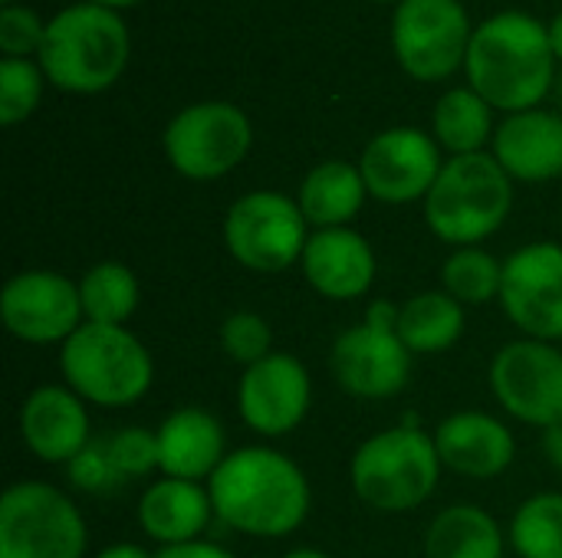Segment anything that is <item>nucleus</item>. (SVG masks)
I'll use <instances>...</instances> for the list:
<instances>
[{"label": "nucleus", "instance_id": "1", "mask_svg": "<svg viewBox=\"0 0 562 558\" xmlns=\"http://www.w3.org/2000/svg\"><path fill=\"white\" fill-rule=\"evenodd\" d=\"M214 516L254 539H283L296 533L313 503L300 464L270 447H240L207 480Z\"/></svg>", "mask_w": 562, "mask_h": 558}, {"label": "nucleus", "instance_id": "2", "mask_svg": "<svg viewBox=\"0 0 562 558\" xmlns=\"http://www.w3.org/2000/svg\"><path fill=\"white\" fill-rule=\"evenodd\" d=\"M464 69L491 109L530 112L553 86L550 30L520 10L497 13L474 30Z\"/></svg>", "mask_w": 562, "mask_h": 558}, {"label": "nucleus", "instance_id": "3", "mask_svg": "<svg viewBox=\"0 0 562 558\" xmlns=\"http://www.w3.org/2000/svg\"><path fill=\"white\" fill-rule=\"evenodd\" d=\"M43 76L66 92H102L128 62V30L115 10L76 3L46 23L40 46Z\"/></svg>", "mask_w": 562, "mask_h": 558}, {"label": "nucleus", "instance_id": "4", "mask_svg": "<svg viewBox=\"0 0 562 558\" xmlns=\"http://www.w3.org/2000/svg\"><path fill=\"white\" fill-rule=\"evenodd\" d=\"M514 207L510 174L501 168L494 155H458L451 158L435 187L425 197L428 230L458 247H477L494 237Z\"/></svg>", "mask_w": 562, "mask_h": 558}, {"label": "nucleus", "instance_id": "5", "mask_svg": "<svg viewBox=\"0 0 562 558\" xmlns=\"http://www.w3.org/2000/svg\"><path fill=\"white\" fill-rule=\"evenodd\" d=\"M441 470L435 437L415 424H402L359 444L349 480L366 506L379 513H412L438 490Z\"/></svg>", "mask_w": 562, "mask_h": 558}, {"label": "nucleus", "instance_id": "6", "mask_svg": "<svg viewBox=\"0 0 562 558\" xmlns=\"http://www.w3.org/2000/svg\"><path fill=\"white\" fill-rule=\"evenodd\" d=\"M59 368L66 388L99 408L138 405L155 378L148 349L125 326L82 322L59 345Z\"/></svg>", "mask_w": 562, "mask_h": 558}, {"label": "nucleus", "instance_id": "7", "mask_svg": "<svg viewBox=\"0 0 562 558\" xmlns=\"http://www.w3.org/2000/svg\"><path fill=\"white\" fill-rule=\"evenodd\" d=\"M86 520L56 487L13 483L0 500V558H82Z\"/></svg>", "mask_w": 562, "mask_h": 558}, {"label": "nucleus", "instance_id": "8", "mask_svg": "<svg viewBox=\"0 0 562 558\" xmlns=\"http://www.w3.org/2000/svg\"><path fill=\"white\" fill-rule=\"evenodd\" d=\"M310 224L296 201L280 191H254L231 204L224 247L250 273H283L303 260Z\"/></svg>", "mask_w": 562, "mask_h": 558}, {"label": "nucleus", "instance_id": "9", "mask_svg": "<svg viewBox=\"0 0 562 558\" xmlns=\"http://www.w3.org/2000/svg\"><path fill=\"white\" fill-rule=\"evenodd\" d=\"M250 138V122L237 105L201 102L168 122L165 155L178 174L191 181H214L247 158Z\"/></svg>", "mask_w": 562, "mask_h": 558}, {"label": "nucleus", "instance_id": "10", "mask_svg": "<svg viewBox=\"0 0 562 558\" xmlns=\"http://www.w3.org/2000/svg\"><path fill=\"white\" fill-rule=\"evenodd\" d=\"M471 36L468 13L458 0H402L395 10V56L422 82L448 79L468 59Z\"/></svg>", "mask_w": 562, "mask_h": 558}, {"label": "nucleus", "instance_id": "11", "mask_svg": "<svg viewBox=\"0 0 562 558\" xmlns=\"http://www.w3.org/2000/svg\"><path fill=\"white\" fill-rule=\"evenodd\" d=\"M491 391L501 408L533 428L562 421V352L553 342L517 339L491 362Z\"/></svg>", "mask_w": 562, "mask_h": 558}, {"label": "nucleus", "instance_id": "12", "mask_svg": "<svg viewBox=\"0 0 562 558\" xmlns=\"http://www.w3.org/2000/svg\"><path fill=\"white\" fill-rule=\"evenodd\" d=\"M501 306L507 319L537 342L562 339V247L540 240L504 260Z\"/></svg>", "mask_w": 562, "mask_h": 558}, {"label": "nucleus", "instance_id": "13", "mask_svg": "<svg viewBox=\"0 0 562 558\" xmlns=\"http://www.w3.org/2000/svg\"><path fill=\"white\" fill-rule=\"evenodd\" d=\"M0 319L26 345H63L86 322L79 283L53 270H23L0 293Z\"/></svg>", "mask_w": 562, "mask_h": 558}, {"label": "nucleus", "instance_id": "14", "mask_svg": "<svg viewBox=\"0 0 562 558\" xmlns=\"http://www.w3.org/2000/svg\"><path fill=\"white\" fill-rule=\"evenodd\" d=\"M313 401V382L300 358L270 352L263 362L244 368L237 385V411L244 424L263 437H283L303 424Z\"/></svg>", "mask_w": 562, "mask_h": 558}, {"label": "nucleus", "instance_id": "15", "mask_svg": "<svg viewBox=\"0 0 562 558\" xmlns=\"http://www.w3.org/2000/svg\"><path fill=\"white\" fill-rule=\"evenodd\" d=\"M441 168L438 141L418 128H389L375 135L359 161L369 194L382 204H412L428 197Z\"/></svg>", "mask_w": 562, "mask_h": 558}, {"label": "nucleus", "instance_id": "16", "mask_svg": "<svg viewBox=\"0 0 562 558\" xmlns=\"http://www.w3.org/2000/svg\"><path fill=\"white\" fill-rule=\"evenodd\" d=\"M329 368L342 391L366 401H385L395 398L412 375V352L398 339L395 329L362 322L346 329L333 342Z\"/></svg>", "mask_w": 562, "mask_h": 558}, {"label": "nucleus", "instance_id": "17", "mask_svg": "<svg viewBox=\"0 0 562 558\" xmlns=\"http://www.w3.org/2000/svg\"><path fill=\"white\" fill-rule=\"evenodd\" d=\"M300 270L319 296L333 303H352L372 289L379 263L362 234L349 227H333L310 234Z\"/></svg>", "mask_w": 562, "mask_h": 558}, {"label": "nucleus", "instance_id": "18", "mask_svg": "<svg viewBox=\"0 0 562 558\" xmlns=\"http://www.w3.org/2000/svg\"><path fill=\"white\" fill-rule=\"evenodd\" d=\"M20 437L36 460L69 464L92 441L86 401L72 388H33L20 408Z\"/></svg>", "mask_w": 562, "mask_h": 558}, {"label": "nucleus", "instance_id": "19", "mask_svg": "<svg viewBox=\"0 0 562 558\" xmlns=\"http://www.w3.org/2000/svg\"><path fill=\"white\" fill-rule=\"evenodd\" d=\"M441 464L471 480H494L501 477L517 454V441L507 424L484 411H458L438 424L431 434Z\"/></svg>", "mask_w": 562, "mask_h": 558}, {"label": "nucleus", "instance_id": "20", "mask_svg": "<svg viewBox=\"0 0 562 558\" xmlns=\"http://www.w3.org/2000/svg\"><path fill=\"white\" fill-rule=\"evenodd\" d=\"M158 470L175 480H211L227 457V434L211 411L178 408L158 424Z\"/></svg>", "mask_w": 562, "mask_h": 558}, {"label": "nucleus", "instance_id": "21", "mask_svg": "<svg viewBox=\"0 0 562 558\" xmlns=\"http://www.w3.org/2000/svg\"><path fill=\"white\" fill-rule=\"evenodd\" d=\"M494 158L517 181H553L562 174V115L514 112L494 132Z\"/></svg>", "mask_w": 562, "mask_h": 558}, {"label": "nucleus", "instance_id": "22", "mask_svg": "<svg viewBox=\"0 0 562 558\" xmlns=\"http://www.w3.org/2000/svg\"><path fill=\"white\" fill-rule=\"evenodd\" d=\"M211 516H214L211 493L191 480L161 477L138 500V526L161 549L201 539Z\"/></svg>", "mask_w": 562, "mask_h": 558}, {"label": "nucleus", "instance_id": "23", "mask_svg": "<svg viewBox=\"0 0 562 558\" xmlns=\"http://www.w3.org/2000/svg\"><path fill=\"white\" fill-rule=\"evenodd\" d=\"M366 194H369V187L356 164L323 161L303 178L296 204L310 227L333 230V227H349V220L362 210Z\"/></svg>", "mask_w": 562, "mask_h": 558}, {"label": "nucleus", "instance_id": "24", "mask_svg": "<svg viewBox=\"0 0 562 558\" xmlns=\"http://www.w3.org/2000/svg\"><path fill=\"white\" fill-rule=\"evenodd\" d=\"M425 558H504V533L487 510L458 503L431 520Z\"/></svg>", "mask_w": 562, "mask_h": 558}, {"label": "nucleus", "instance_id": "25", "mask_svg": "<svg viewBox=\"0 0 562 558\" xmlns=\"http://www.w3.org/2000/svg\"><path fill=\"white\" fill-rule=\"evenodd\" d=\"M395 332L412 355H441L464 335V306L445 289L418 293L398 309Z\"/></svg>", "mask_w": 562, "mask_h": 558}, {"label": "nucleus", "instance_id": "26", "mask_svg": "<svg viewBox=\"0 0 562 558\" xmlns=\"http://www.w3.org/2000/svg\"><path fill=\"white\" fill-rule=\"evenodd\" d=\"M79 299L86 322L125 326L138 309V280L119 260H102L89 266L79 280Z\"/></svg>", "mask_w": 562, "mask_h": 558}, {"label": "nucleus", "instance_id": "27", "mask_svg": "<svg viewBox=\"0 0 562 558\" xmlns=\"http://www.w3.org/2000/svg\"><path fill=\"white\" fill-rule=\"evenodd\" d=\"M438 145L458 155H477L491 138V105L474 89H451L435 105Z\"/></svg>", "mask_w": 562, "mask_h": 558}, {"label": "nucleus", "instance_id": "28", "mask_svg": "<svg viewBox=\"0 0 562 558\" xmlns=\"http://www.w3.org/2000/svg\"><path fill=\"white\" fill-rule=\"evenodd\" d=\"M504 263L481 247H458L441 266V286L461 306H484L501 299Z\"/></svg>", "mask_w": 562, "mask_h": 558}, {"label": "nucleus", "instance_id": "29", "mask_svg": "<svg viewBox=\"0 0 562 558\" xmlns=\"http://www.w3.org/2000/svg\"><path fill=\"white\" fill-rule=\"evenodd\" d=\"M510 546L520 558H562V493H537L514 513Z\"/></svg>", "mask_w": 562, "mask_h": 558}, {"label": "nucleus", "instance_id": "30", "mask_svg": "<svg viewBox=\"0 0 562 558\" xmlns=\"http://www.w3.org/2000/svg\"><path fill=\"white\" fill-rule=\"evenodd\" d=\"M43 95V69L30 59L7 56L0 62V122L10 128L23 122Z\"/></svg>", "mask_w": 562, "mask_h": 558}, {"label": "nucleus", "instance_id": "31", "mask_svg": "<svg viewBox=\"0 0 562 558\" xmlns=\"http://www.w3.org/2000/svg\"><path fill=\"white\" fill-rule=\"evenodd\" d=\"M273 345V332L267 326V319L260 312L250 309H237L224 319L221 326V349L231 362L250 368L257 362H263L270 355Z\"/></svg>", "mask_w": 562, "mask_h": 558}, {"label": "nucleus", "instance_id": "32", "mask_svg": "<svg viewBox=\"0 0 562 558\" xmlns=\"http://www.w3.org/2000/svg\"><path fill=\"white\" fill-rule=\"evenodd\" d=\"M109 457L122 480L148 477L158 470V434L145 428H122L112 437H105Z\"/></svg>", "mask_w": 562, "mask_h": 558}, {"label": "nucleus", "instance_id": "33", "mask_svg": "<svg viewBox=\"0 0 562 558\" xmlns=\"http://www.w3.org/2000/svg\"><path fill=\"white\" fill-rule=\"evenodd\" d=\"M66 477H69V483H72L76 490L95 493V497L112 493V490H119V487L125 483V480L119 477L112 457H109L105 441H89L86 451L76 454V457L66 464Z\"/></svg>", "mask_w": 562, "mask_h": 558}, {"label": "nucleus", "instance_id": "34", "mask_svg": "<svg viewBox=\"0 0 562 558\" xmlns=\"http://www.w3.org/2000/svg\"><path fill=\"white\" fill-rule=\"evenodd\" d=\"M46 26L26 7H3L0 10V49L13 59H26V53H40Z\"/></svg>", "mask_w": 562, "mask_h": 558}, {"label": "nucleus", "instance_id": "35", "mask_svg": "<svg viewBox=\"0 0 562 558\" xmlns=\"http://www.w3.org/2000/svg\"><path fill=\"white\" fill-rule=\"evenodd\" d=\"M155 558H237L231 556L227 549L214 546V543H204V539H194V543H181V546H165L158 549Z\"/></svg>", "mask_w": 562, "mask_h": 558}, {"label": "nucleus", "instance_id": "36", "mask_svg": "<svg viewBox=\"0 0 562 558\" xmlns=\"http://www.w3.org/2000/svg\"><path fill=\"white\" fill-rule=\"evenodd\" d=\"M543 451H547V460L562 470V421L543 431Z\"/></svg>", "mask_w": 562, "mask_h": 558}, {"label": "nucleus", "instance_id": "37", "mask_svg": "<svg viewBox=\"0 0 562 558\" xmlns=\"http://www.w3.org/2000/svg\"><path fill=\"white\" fill-rule=\"evenodd\" d=\"M95 558H155L151 553H145L142 546H132V543H115L109 549H102Z\"/></svg>", "mask_w": 562, "mask_h": 558}, {"label": "nucleus", "instance_id": "38", "mask_svg": "<svg viewBox=\"0 0 562 558\" xmlns=\"http://www.w3.org/2000/svg\"><path fill=\"white\" fill-rule=\"evenodd\" d=\"M550 30V46H553V56H560L562 59V13L547 26Z\"/></svg>", "mask_w": 562, "mask_h": 558}, {"label": "nucleus", "instance_id": "39", "mask_svg": "<svg viewBox=\"0 0 562 558\" xmlns=\"http://www.w3.org/2000/svg\"><path fill=\"white\" fill-rule=\"evenodd\" d=\"M283 558H336V556H329V553H323V549H293V553H286Z\"/></svg>", "mask_w": 562, "mask_h": 558}, {"label": "nucleus", "instance_id": "40", "mask_svg": "<svg viewBox=\"0 0 562 558\" xmlns=\"http://www.w3.org/2000/svg\"><path fill=\"white\" fill-rule=\"evenodd\" d=\"M89 3H99V7L119 10V7H132V3H138V0H89Z\"/></svg>", "mask_w": 562, "mask_h": 558}, {"label": "nucleus", "instance_id": "41", "mask_svg": "<svg viewBox=\"0 0 562 558\" xmlns=\"http://www.w3.org/2000/svg\"><path fill=\"white\" fill-rule=\"evenodd\" d=\"M0 3H3V7H13V0H0Z\"/></svg>", "mask_w": 562, "mask_h": 558}, {"label": "nucleus", "instance_id": "42", "mask_svg": "<svg viewBox=\"0 0 562 558\" xmlns=\"http://www.w3.org/2000/svg\"><path fill=\"white\" fill-rule=\"evenodd\" d=\"M375 3H392V0H375ZM398 3H402V0H398Z\"/></svg>", "mask_w": 562, "mask_h": 558}]
</instances>
